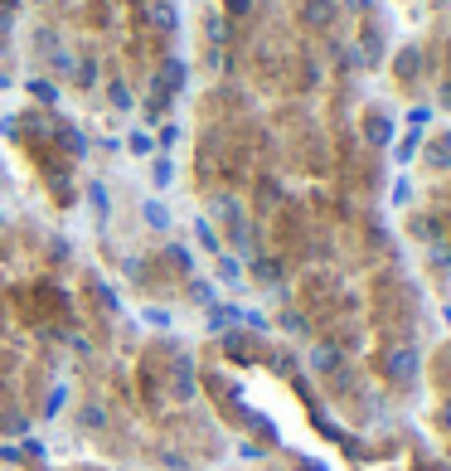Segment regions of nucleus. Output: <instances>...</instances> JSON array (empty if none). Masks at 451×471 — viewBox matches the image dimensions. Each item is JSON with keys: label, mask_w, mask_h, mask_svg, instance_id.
Masks as SVG:
<instances>
[{"label": "nucleus", "mask_w": 451, "mask_h": 471, "mask_svg": "<svg viewBox=\"0 0 451 471\" xmlns=\"http://www.w3.org/2000/svg\"><path fill=\"white\" fill-rule=\"evenodd\" d=\"M248 5H253V0H228V10H233V15H243Z\"/></svg>", "instance_id": "nucleus-1"}]
</instances>
